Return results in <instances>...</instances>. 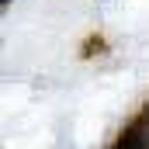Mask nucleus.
<instances>
[{"instance_id": "f03ea898", "label": "nucleus", "mask_w": 149, "mask_h": 149, "mask_svg": "<svg viewBox=\"0 0 149 149\" xmlns=\"http://www.w3.org/2000/svg\"><path fill=\"white\" fill-rule=\"evenodd\" d=\"M3 3H7V0H3Z\"/></svg>"}, {"instance_id": "f257e3e1", "label": "nucleus", "mask_w": 149, "mask_h": 149, "mask_svg": "<svg viewBox=\"0 0 149 149\" xmlns=\"http://www.w3.org/2000/svg\"><path fill=\"white\" fill-rule=\"evenodd\" d=\"M111 149H149V135L142 132V128H128Z\"/></svg>"}]
</instances>
